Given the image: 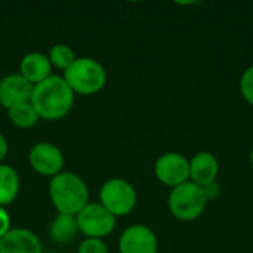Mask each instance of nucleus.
Listing matches in <instances>:
<instances>
[{"instance_id": "f257e3e1", "label": "nucleus", "mask_w": 253, "mask_h": 253, "mask_svg": "<svg viewBox=\"0 0 253 253\" xmlns=\"http://www.w3.org/2000/svg\"><path fill=\"white\" fill-rule=\"evenodd\" d=\"M30 102L40 119L59 120L73 108L74 92L64 77L49 76L46 80L34 84Z\"/></svg>"}, {"instance_id": "f03ea898", "label": "nucleus", "mask_w": 253, "mask_h": 253, "mask_svg": "<svg viewBox=\"0 0 253 253\" xmlns=\"http://www.w3.org/2000/svg\"><path fill=\"white\" fill-rule=\"evenodd\" d=\"M49 196L59 213L76 216L89 203V190L84 181L71 172H61L49 182Z\"/></svg>"}, {"instance_id": "7ed1b4c3", "label": "nucleus", "mask_w": 253, "mask_h": 253, "mask_svg": "<svg viewBox=\"0 0 253 253\" xmlns=\"http://www.w3.org/2000/svg\"><path fill=\"white\" fill-rule=\"evenodd\" d=\"M62 77L71 90L80 95H93L107 83L105 68L92 58H76Z\"/></svg>"}, {"instance_id": "20e7f679", "label": "nucleus", "mask_w": 253, "mask_h": 253, "mask_svg": "<svg viewBox=\"0 0 253 253\" xmlns=\"http://www.w3.org/2000/svg\"><path fill=\"white\" fill-rule=\"evenodd\" d=\"M170 213L184 222L200 218L208 206V199L202 187L188 181L172 188L168 199Z\"/></svg>"}, {"instance_id": "39448f33", "label": "nucleus", "mask_w": 253, "mask_h": 253, "mask_svg": "<svg viewBox=\"0 0 253 253\" xmlns=\"http://www.w3.org/2000/svg\"><path fill=\"white\" fill-rule=\"evenodd\" d=\"M101 205L117 216H125L130 213L136 206V191L130 182L123 178L108 179L99 191Z\"/></svg>"}, {"instance_id": "423d86ee", "label": "nucleus", "mask_w": 253, "mask_h": 253, "mask_svg": "<svg viewBox=\"0 0 253 253\" xmlns=\"http://www.w3.org/2000/svg\"><path fill=\"white\" fill-rule=\"evenodd\" d=\"M79 231L87 239H102L110 236L116 228V216L101 203H87L77 215Z\"/></svg>"}, {"instance_id": "0eeeda50", "label": "nucleus", "mask_w": 253, "mask_h": 253, "mask_svg": "<svg viewBox=\"0 0 253 253\" xmlns=\"http://www.w3.org/2000/svg\"><path fill=\"white\" fill-rule=\"evenodd\" d=\"M154 173L163 185L175 188L190 181V160L179 153H166L157 159Z\"/></svg>"}, {"instance_id": "6e6552de", "label": "nucleus", "mask_w": 253, "mask_h": 253, "mask_svg": "<svg viewBox=\"0 0 253 253\" xmlns=\"http://www.w3.org/2000/svg\"><path fill=\"white\" fill-rule=\"evenodd\" d=\"M31 168L44 176H55L62 172L64 168V156L58 147L50 142H39L36 144L28 156Z\"/></svg>"}, {"instance_id": "1a4fd4ad", "label": "nucleus", "mask_w": 253, "mask_h": 253, "mask_svg": "<svg viewBox=\"0 0 253 253\" xmlns=\"http://www.w3.org/2000/svg\"><path fill=\"white\" fill-rule=\"evenodd\" d=\"M119 251L120 253H157V237L147 225H130L119 239Z\"/></svg>"}, {"instance_id": "9d476101", "label": "nucleus", "mask_w": 253, "mask_h": 253, "mask_svg": "<svg viewBox=\"0 0 253 253\" xmlns=\"http://www.w3.org/2000/svg\"><path fill=\"white\" fill-rule=\"evenodd\" d=\"M34 84L21 74H10L0 80V104L10 110L16 105L30 102Z\"/></svg>"}, {"instance_id": "9b49d317", "label": "nucleus", "mask_w": 253, "mask_h": 253, "mask_svg": "<svg viewBox=\"0 0 253 253\" xmlns=\"http://www.w3.org/2000/svg\"><path fill=\"white\" fill-rule=\"evenodd\" d=\"M219 175V162L209 151H200L190 160V181L199 187L216 182Z\"/></svg>"}, {"instance_id": "f8f14e48", "label": "nucleus", "mask_w": 253, "mask_h": 253, "mask_svg": "<svg viewBox=\"0 0 253 253\" xmlns=\"http://www.w3.org/2000/svg\"><path fill=\"white\" fill-rule=\"evenodd\" d=\"M0 253H43L39 237L25 228H10L0 239Z\"/></svg>"}, {"instance_id": "ddd939ff", "label": "nucleus", "mask_w": 253, "mask_h": 253, "mask_svg": "<svg viewBox=\"0 0 253 253\" xmlns=\"http://www.w3.org/2000/svg\"><path fill=\"white\" fill-rule=\"evenodd\" d=\"M19 74L27 79L31 84H37L43 80H46L52 71V64L49 61V56L40 52H31L27 53L19 64Z\"/></svg>"}, {"instance_id": "4468645a", "label": "nucleus", "mask_w": 253, "mask_h": 253, "mask_svg": "<svg viewBox=\"0 0 253 253\" xmlns=\"http://www.w3.org/2000/svg\"><path fill=\"white\" fill-rule=\"evenodd\" d=\"M50 237L55 243H70L71 240H74L77 237L79 233V225H77V219L73 215H64V213H58V216L53 219L52 225H50Z\"/></svg>"}, {"instance_id": "2eb2a0df", "label": "nucleus", "mask_w": 253, "mask_h": 253, "mask_svg": "<svg viewBox=\"0 0 253 253\" xmlns=\"http://www.w3.org/2000/svg\"><path fill=\"white\" fill-rule=\"evenodd\" d=\"M19 191V176L13 168L0 163V208L10 205Z\"/></svg>"}, {"instance_id": "dca6fc26", "label": "nucleus", "mask_w": 253, "mask_h": 253, "mask_svg": "<svg viewBox=\"0 0 253 253\" xmlns=\"http://www.w3.org/2000/svg\"><path fill=\"white\" fill-rule=\"evenodd\" d=\"M7 116H9V120L16 127H21V129L33 127L40 120V117L36 113L34 107L31 105V102H25V104L16 105V107L7 110Z\"/></svg>"}, {"instance_id": "f3484780", "label": "nucleus", "mask_w": 253, "mask_h": 253, "mask_svg": "<svg viewBox=\"0 0 253 253\" xmlns=\"http://www.w3.org/2000/svg\"><path fill=\"white\" fill-rule=\"evenodd\" d=\"M76 59V55L73 52V49L68 44H62L58 43L55 46H52L50 52H49V61L52 65H55L56 68L61 70H67Z\"/></svg>"}, {"instance_id": "a211bd4d", "label": "nucleus", "mask_w": 253, "mask_h": 253, "mask_svg": "<svg viewBox=\"0 0 253 253\" xmlns=\"http://www.w3.org/2000/svg\"><path fill=\"white\" fill-rule=\"evenodd\" d=\"M240 93L243 99L253 107V65L246 68L240 79Z\"/></svg>"}, {"instance_id": "6ab92c4d", "label": "nucleus", "mask_w": 253, "mask_h": 253, "mask_svg": "<svg viewBox=\"0 0 253 253\" xmlns=\"http://www.w3.org/2000/svg\"><path fill=\"white\" fill-rule=\"evenodd\" d=\"M77 253H108V248L101 239H86L80 243Z\"/></svg>"}, {"instance_id": "aec40b11", "label": "nucleus", "mask_w": 253, "mask_h": 253, "mask_svg": "<svg viewBox=\"0 0 253 253\" xmlns=\"http://www.w3.org/2000/svg\"><path fill=\"white\" fill-rule=\"evenodd\" d=\"M9 231H10V218L7 212L3 208H0V239L6 236Z\"/></svg>"}, {"instance_id": "412c9836", "label": "nucleus", "mask_w": 253, "mask_h": 253, "mask_svg": "<svg viewBox=\"0 0 253 253\" xmlns=\"http://www.w3.org/2000/svg\"><path fill=\"white\" fill-rule=\"evenodd\" d=\"M203 191H205V194H206L208 202H211V200H213V199H216V197L219 196L221 188H219V185H218L216 182H213V184H209V185L203 187Z\"/></svg>"}, {"instance_id": "4be33fe9", "label": "nucleus", "mask_w": 253, "mask_h": 253, "mask_svg": "<svg viewBox=\"0 0 253 253\" xmlns=\"http://www.w3.org/2000/svg\"><path fill=\"white\" fill-rule=\"evenodd\" d=\"M7 154V141L6 138L0 133V162L6 157Z\"/></svg>"}, {"instance_id": "5701e85b", "label": "nucleus", "mask_w": 253, "mask_h": 253, "mask_svg": "<svg viewBox=\"0 0 253 253\" xmlns=\"http://www.w3.org/2000/svg\"><path fill=\"white\" fill-rule=\"evenodd\" d=\"M251 163H252V166H253V148H252V151H251Z\"/></svg>"}]
</instances>
